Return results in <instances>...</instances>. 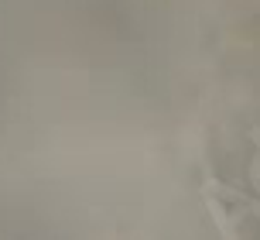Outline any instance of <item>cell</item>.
Listing matches in <instances>:
<instances>
[{
  "label": "cell",
  "instance_id": "3957f363",
  "mask_svg": "<svg viewBox=\"0 0 260 240\" xmlns=\"http://www.w3.org/2000/svg\"><path fill=\"white\" fill-rule=\"evenodd\" d=\"M250 182L260 192V155H253V161H250Z\"/></svg>",
  "mask_w": 260,
  "mask_h": 240
},
{
  "label": "cell",
  "instance_id": "7a4b0ae2",
  "mask_svg": "<svg viewBox=\"0 0 260 240\" xmlns=\"http://www.w3.org/2000/svg\"><path fill=\"white\" fill-rule=\"evenodd\" d=\"M202 199H206V209L209 216H212V223H216V230H219L226 240H233L240 230H236V216H230V209L222 206V199L212 192V189H202Z\"/></svg>",
  "mask_w": 260,
  "mask_h": 240
},
{
  "label": "cell",
  "instance_id": "277c9868",
  "mask_svg": "<svg viewBox=\"0 0 260 240\" xmlns=\"http://www.w3.org/2000/svg\"><path fill=\"white\" fill-rule=\"evenodd\" d=\"M250 141H253V147H257V155H260V127H250Z\"/></svg>",
  "mask_w": 260,
  "mask_h": 240
},
{
  "label": "cell",
  "instance_id": "6da1fadb",
  "mask_svg": "<svg viewBox=\"0 0 260 240\" xmlns=\"http://www.w3.org/2000/svg\"><path fill=\"white\" fill-rule=\"evenodd\" d=\"M202 189H212L219 199H226V202H233V206H243V213H253L260 220V199H253V196H247V192H240V189H230V186H222L216 175L209 172L206 175V182H202Z\"/></svg>",
  "mask_w": 260,
  "mask_h": 240
}]
</instances>
